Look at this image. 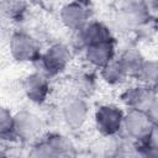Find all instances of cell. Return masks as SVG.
Returning a JSON list of instances; mask_svg holds the SVG:
<instances>
[{"instance_id": "2", "label": "cell", "mask_w": 158, "mask_h": 158, "mask_svg": "<svg viewBox=\"0 0 158 158\" xmlns=\"http://www.w3.org/2000/svg\"><path fill=\"white\" fill-rule=\"evenodd\" d=\"M9 53L17 63L36 64L42 54L40 41L25 30H15L9 37Z\"/></svg>"}, {"instance_id": "21", "label": "cell", "mask_w": 158, "mask_h": 158, "mask_svg": "<svg viewBox=\"0 0 158 158\" xmlns=\"http://www.w3.org/2000/svg\"><path fill=\"white\" fill-rule=\"evenodd\" d=\"M136 149L141 158H158V147L149 143H136Z\"/></svg>"}, {"instance_id": "1", "label": "cell", "mask_w": 158, "mask_h": 158, "mask_svg": "<svg viewBox=\"0 0 158 158\" xmlns=\"http://www.w3.org/2000/svg\"><path fill=\"white\" fill-rule=\"evenodd\" d=\"M72 58L73 52L68 44L63 42H54L42 52L35 65H37L38 72L44 74L48 79H52L65 72L72 62Z\"/></svg>"}, {"instance_id": "15", "label": "cell", "mask_w": 158, "mask_h": 158, "mask_svg": "<svg viewBox=\"0 0 158 158\" xmlns=\"http://www.w3.org/2000/svg\"><path fill=\"white\" fill-rule=\"evenodd\" d=\"M117 57L121 59V62L126 67V69L130 74V78H133L136 75V73L138 72V69L141 68V65L146 60L142 52L135 46L126 47Z\"/></svg>"}, {"instance_id": "12", "label": "cell", "mask_w": 158, "mask_h": 158, "mask_svg": "<svg viewBox=\"0 0 158 158\" xmlns=\"http://www.w3.org/2000/svg\"><path fill=\"white\" fill-rule=\"evenodd\" d=\"M83 57L91 68L100 70L101 68H104L106 64H109L112 59L117 57L116 40L101 42V43L86 47L83 51Z\"/></svg>"}, {"instance_id": "10", "label": "cell", "mask_w": 158, "mask_h": 158, "mask_svg": "<svg viewBox=\"0 0 158 158\" xmlns=\"http://www.w3.org/2000/svg\"><path fill=\"white\" fill-rule=\"evenodd\" d=\"M21 90L26 99L35 104L42 105L47 101L51 94L49 79L38 70L28 73L21 81Z\"/></svg>"}, {"instance_id": "8", "label": "cell", "mask_w": 158, "mask_h": 158, "mask_svg": "<svg viewBox=\"0 0 158 158\" xmlns=\"http://www.w3.org/2000/svg\"><path fill=\"white\" fill-rule=\"evenodd\" d=\"M115 40L112 30L102 21L91 20L79 32L74 33V44L81 49V52L93 44L107 42Z\"/></svg>"}, {"instance_id": "6", "label": "cell", "mask_w": 158, "mask_h": 158, "mask_svg": "<svg viewBox=\"0 0 158 158\" xmlns=\"http://www.w3.org/2000/svg\"><path fill=\"white\" fill-rule=\"evenodd\" d=\"M154 125L147 116L144 111L138 110H127L123 116L122 132L133 143H143L148 141Z\"/></svg>"}, {"instance_id": "3", "label": "cell", "mask_w": 158, "mask_h": 158, "mask_svg": "<svg viewBox=\"0 0 158 158\" xmlns=\"http://www.w3.org/2000/svg\"><path fill=\"white\" fill-rule=\"evenodd\" d=\"M151 19L152 10L146 1H123L118 4L116 23L126 33L137 32Z\"/></svg>"}, {"instance_id": "7", "label": "cell", "mask_w": 158, "mask_h": 158, "mask_svg": "<svg viewBox=\"0 0 158 158\" xmlns=\"http://www.w3.org/2000/svg\"><path fill=\"white\" fill-rule=\"evenodd\" d=\"M93 7L88 1L65 2L59 9V20L70 32H79L89 21H91Z\"/></svg>"}, {"instance_id": "25", "label": "cell", "mask_w": 158, "mask_h": 158, "mask_svg": "<svg viewBox=\"0 0 158 158\" xmlns=\"http://www.w3.org/2000/svg\"><path fill=\"white\" fill-rule=\"evenodd\" d=\"M157 59H158V58H157Z\"/></svg>"}, {"instance_id": "14", "label": "cell", "mask_w": 158, "mask_h": 158, "mask_svg": "<svg viewBox=\"0 0 158 158\" xmlns=\"http://www.w3.org/2000/svg\"><path fill=\"white\" fill-rule=\"evenodd\" d=\"M54 148L58 158H77L78 152L72 139L60 132H49L44 136Z\"/></svg>"}, {"instance_id": "23", "label": "cell", "mask_w": 158, "mask_h": 158, "mask_svg": "<svg viewBox=\"0 0 158 158\" xmlns=\"http://www.w3.org/2000/svg\"><path fill=\"white\" fill-rule=\"evenodd\" d=\"M152 88H153V90H154V93H156V94L158 95V79H157V81H156V83H154V84L152 85Z\"/></svg>"}, {"instance_id": "22", "label": "cell", "mask_w": 158, "mask_h": 158, "mask_svg": "<svg viewBox=\"0 0 158 158\" xmlns=\"http://www.w3.org/2000/svg\"><path fill=\"white\" fill-rule=\"evenodd\" d=\"M146 114L149 117V120L152 121V123L154 125V127H158V95L154 98V100L147 109Z\"/></svg>"}, {"instance_id": "20", "label": "cell", "mask_w": 158, "mask_h": 158, "mask_svg": "<svg viewBox=\"0 0 158 158\" xmlns=\"http://www.w3.org/2000/svg\"><path fill=\"white\" fill-rule=\"evenodd\" d=\"M28 158H58L54 148L46 137L33 142L28 149Z\"/></svg>"}, {"instance_id": "19", "label": "cell", "mask_w": 158, "mask_h": 158, "mask_svg": "<svg viewBox=\"0 0 158 158\" xmlns=\"http://www.w3.org/2000/svg\"><path fill=\"white\" fill-rule=\"evenodd\" d=\"M2 15L14 22H21L28 10V4L25 1H1Z\"/></svg>"}, {"instance_id": "24", "label": "cell", "mask_w": 158, "mask_h": 158, "mask_svg": "<svg viewBox=\"0 0 158 158\" xmlns=\"http://www.w3.org/2000/svg\"><path fill=\"white\" fill-rule=\"evenodd\" d=\"M0 158H10V156H7V154L2 151V152H1V154H0Z\"/></svg>"}, {"instance_id": "17", "label": "cell", "mask_w": 158, "mask_h": 158, "mask_svg": "<svg viewBox=\"0 0 158 158\" xmlns=\"http://www.w3.org/2000/svg\"><path fill=\"white\" fill-rule=\"evenodd\" d=\"M95 86H96V78L93 75L91 72L83 70L77 73L73 78V88H74L73 93L85 99L95 91Z\"/></svg>"}, {"instance_id": "18", "label": "cell", "mask_w": 158, "mask_h": 158, "mask_svg": "<svg viewBox=\"0 0 158 158\" xmlns=\"http://www.w3.org/2000/svg\"><path fill=\"white\" fill-rule=\"evenodd\" d=\"M139 84L152 86L158 79V59H147L143 62L136 75L133 77Z\"/></svg>"}, {"instance_id": "4", "label": "cell", "mask_w": 158, "mask_h": 158, "mask_svg": "<svg viewBox=\"0 0 158 158\" xmlns=\"http://www.w3.org/2000/svg\"><path fill=\"white\" fill-rule=\"evenodd\" d=\"M125 112L114 104H102L95 109L94 125L96 131L105 138L116 137L122 132Z\"/></svg>"}, {"instance_id": "16", "label": "cell", "mask_w": 158, "mask_h": 158, "mask_svg": "<svg viewBox=\"0 0 158 158\" xmlns=\"http://www.w3.org/2000/svg\"><path fill=\"white\" fill-rule=\"evenodd\" d=\"M0 138L6 143L19 141L15 128V116L7 107H1L0 110Z\"/></svg>"}, {"instance_id": "5", "label": "cell", "mask_w": 158, "mask_h": 158, "mask_svg": "<svg viewBox=\"0 0 158 158\" xmlns=\"http://www.w3.org/2000/svg\"><path fill=\"white\" fill-rule=\"evenodd\" d=\"M60 116L63 122L70 130H80L89 117V104L85 98L70 93L67 94L60 101Z\"/></svg>"}, {"instance_id": "13", "label": "cell", "mask_w": 158, "mask_h": 158, "mask_svg": "<svg viewBox=\"0 0 158 158\" xmlns=\"http://www.w3.org/2000/svg\"><path fill=\"white\" fill-rule=\"evenodd\" d=\"M99 77L105 84L110 86H118L127 81L130 74L123 63L121 62V59L116 57L109 64H106L104 68L99 70Z\"/></svg>"}, {"instance_id": "9", "label": "cell", "mask_w": 158, "mask_h": 158, "mask_svg": "<svg viewBox=\"0 0 158 158\" xmlns=\"http://www.w3.org/2000/svg\"><path fill=\"white\" fill-rule=\"evenodd\" d=\"M15 116V128L19 141L22 142H36L42 133L44 127L42 118L35 112L22 109L14 114Z\"/></svg>"}, {"instance_id": "11", "label": "cell", "mask_w": 158, "mask_h": 158, "mask_svg": "<svg viewBox=\"0 0 158 158\" xmlns=\"http://www.w3.org/2000/svg\"><path fill=\"white\" fill-rule=\"evenodd\" d=\"M156 96L157 94L152 86L138 83L123 89L120 94V101L128 110H138L146 112Z\"/></svg>"}]
</instances>
